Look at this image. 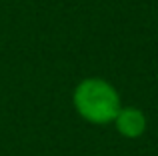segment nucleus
<instances>
[{"mask_svg": "<svg viewBox=\"0 0 158 156\" xmlns=\"http://www.w3.org/2000/svg\"><path fill=\"white\" fill-rule=\"evenodd\" d=\"M114 126L120 136L124 138H138L146 132V116L136 106H122L114 118Z\"/></svg>", "mask_w": 158, "mask_h": 156, "instance_id": "obj_2", "label": "nucleus"}, {"mask_svg": "<svg viewBox=\"0 0 158 156\" xmlns=\"http://www.w3.org/2000/svg\"><path fill=\"white\" fill-rule=\"evenodd\" d=\"M72 104L80 118L98 126L114 122L122 108L118 90L104 78H84L78 82L72 94Z\"/></svg>", "mask_w": 158, "mask_h": 156, "instance_id": "obj_1", "label": "nucleus"}]
</instances>
